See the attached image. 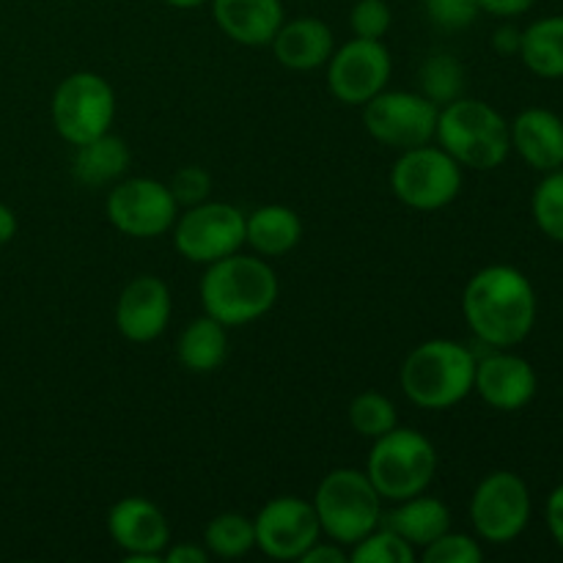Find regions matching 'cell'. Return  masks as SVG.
<instances>
[{
	"label": "cell",
	"instance_id": "6da1fadb",
	"mask_svg": "<svg viewBox=\"0 0 563 563\" xmlns=\"http://www.w3.org/2000/svg\"><path fill=\"white\" fill-rule=\"evenodd\" d=\"M537 289L522 269L489 264L467 280L462 313L471 333L489 350H515L537 324Z\"/></svg>",
	"mask_w": 563,
	"mask_h": 563
},
{
	"label": "cell",
	"instance_id": "7a4b0ae2",
	"mask_svg": "<svg viewBox=\"0 0 563 563\" xmlns=\"http://www.w3.org/2000/svg\"><path fill=\"white\" fill-rule=\"evenodd\" d=\"M278 300V275L262 256L240 251L207 264L201 278L203 311L225 328H245L273 311Z\"/></svg>",
	"mask_w": 563,
	"mask_h": 563
},
{
	"label": "cell",
	"instance_id": "3957f363",
	"mask_svg": "<svg viewBox=\"0 0 563 563\" xmlns=\"http://www.w3.org/2000/svg\"><path fill=\"white\" fill-rule=\"evenodd\" d=\"M476 361L473 350L451 339L423 341L401 363V390L421 410H451L473 394Z\"/></svg>",
	"mask_w": 563,
	"mask_h": 563
},
{
	"label": "cell",
	"instance_id": "277c9868",
	"mask_svg": "<svg viewBox=\"0 0 563 563\" xmlns=\"http://www.w3.org/2000/svg\"><path fill=\"white\" fill-rule=\"evenodd\" d=\"M434 141L462 168L473 170L500 168L511 152L509 121L493 104L467 97H460L440 108Z\"/></svg>",
	"mask_w": 563,
	"mask_h": 563
},
{
	"label": "cell",
	"instance_id": "5b68a950",
	"mask_svg": "<svg viewBox=\"0 0 563 563\" xmlns=\"http://www.w3.org/2000/svg\"><path fill=\"white\" fill-rule=\"evenodd\" d=\"M313 511L322 533L341 548H352L383 522V504L366 471L339 467L319 482L313 493Z\"/></svg>",
	"mask_w": 563,
	"mask_h": 563
},
{
	"label": "cell",
	"instance_id": "8992f818",
	"mask_svg": "<svg viewBox=\"0 0 563 563\" xmlns=\"http://www.w3.org/2000/svg\"><path fill=\"white\" fill-rule=\"evenodd\" d=\"M438 473V449L416 429H390L374 440L366 462V476L385 504L416 498L427 493Z\"/></svg>",
	"mask_w": 563,
	"mask_h": 563
},
{
	"label": "cell",
	"instance_id": "52a82bcc",
	"mask_svg": "<svg viewBox=\"0 0 563 563\" xmlns=\"http://www.w3.org/2000/svg\"><path fill=\"white\" fill-rule=\"evenodd\" d=\"M390 190L416 212H438L460 196L462 165L443 146L407 148L390 168Z\"/></svg>",
	"mask_w": 563,
	"mask_h": 563
},
{
	"label": "cell",
	"instance_id": "ba28073f",
	"mask_svg": "<svg viewBox=\"0 0 563 563\" xmlns=\"http://www.w3.org/2000/svg\"><path fill=\"white\" fill-rule=\"evenodd\" d=\"M49 115L55 132L71 146H80L110 132L115 119V93L97 71H75L55 88Z\"/></svg>",
	"mask_w": 563,
	"mask_h": 563
},
{
	"label": "cell",
	"instance_id": "9c48e42d",
	"mask_svg": "<svg viewBox=\"0 0 563 563\" xmlns=\"http://www.w3.org/2000/svg\"><path fill=\"white\" fill-rule=\"evenodd\" d=\"M438 115V104L412 91H379L363 104V124L368 135L396 152L432 143Z\"/></svg>",
	"mask_w": 563,
	"mask_h": 563
},
{
	"label": "cell",
	"instance_id": "30bf717a",
	"mask_svg": "<svg viewBox=\"0 0 563 563\" xmlns=\"http://www.w3.org/2000/svg\"><path fill=\"white\" fill-rule=\"evenodd\" d=\"M174 245L187 262L212 264L245 245V214L225 201L185 209L174 223Z\"/></svg>",
	"mask_w": 563,
	"mask_h": 563
},
{
	"label": "cell",
	"instance_id": "8fae6325",
	"mask_svg": "<svg viewBox=\"0 0 563 563\" xmlns=\"http://www.w3.org/2000/svg\"><path fill=\"white\" fill-rule=\"evenodd\" d=\"M531 489L517 473L495 471L478 482L471 498L473 531L482 542L509 544L531 522Z\"/></svg>",
	"mask_w": 563,
	"mask_h": 563
},
{
	"label": "cell",
	"instance_id": "7c38bea8",
	"mask_svg": "<svg viewBox=\"0 0 563 563\" xmlns=\"http://www.w3.org/2000/svg\"><path fill=\"white\" fill-rule=\"evenodd\" d=\"M104 212L110 225L132 240H157L168 234L179 218V207L168 185L146 176L115 181L104 201Z\"/></svg>",
	"mask_w": 563,
	"mask_h": 563
},
{
	"label": "cell",
	"instance_id": "4fadbf2b",
	"mask_svg": "<svg viewBox=\"0 0 563 563\" xmlns=\"http://www.w3.org/2000/svg\"><path fill=\"white\" fill-rule=\"evenodd\" d=\"M394 71L388 47L374 38H352L333 49L328 60V88L339 102L363 108L368 99L385 91Z\"/></svg>",
	"mask_w": 563,
	"mask_h": 563
},
{
	"label": "cell",
	"instance_id": "5bb4252c",
	"mask_svg": "<svg viewBox=\"0 0 563 563\" xmlns=\"http://www.w3.org/2000/svg\"><path fill=\"white\" fill-rule=\"evenodd\" d=\"M253 528H256V548L273 561H300V555L317 539H322V526L313 504L295 495H280L264 504L253 520Z\"/></svg>",
	"mask_w": 563,
	"mask_h": 563
},
{
	"label": "cell",
	"instance_id": "9a60e30c",
	"mask_svg": "<svg viewBox=\"0 0 563 563\" xmlns=\"http://www.w3.org/2000/svg\"><path fill=\"white\" fill-rule=\"evenodd\" d=\"M108 533L130 563H159L170 544V526L163 509L148 498H121L108 511Z\"/></svg>",
	"mask_w": 563,
	"mask_h": 563
},
{
	"label": "cell",
	"instance_id": "2e32d148",
	"mask_svg": "<svg viewBox=\"0 0 563 563\" xmlns=\"http://www.w3.org/2000/svg\"><path fill=\"white\" fill-rule=\"evenodd\" d=\"M539 379L531 363L511 350H493L476 361L473 390L493 410L517 412L528 407L537 396Z\"/></svg>",
	"mask_w": 563,
	"mask_h": 563
},
{
	"label": "cell",
	"instance_id": "e0dca14e",
	"mask_svg": "<svg viewBox=\"0 0 563 563\" xmlns=\"http://www.w3.org/2000/svg\"><path fill=\"white\" fill-rule=\"evenodd\" d=\"M170 322V289L157 275H137L121 289L115 302V328L132 344H148Z\"/></svg>",
	"mask_w": 563,
	"mask_h": 563
},
{
	"label": "cell",
	"instance_id": "ac0fdd59",
	"mask_svg": "<svg viewBox=\"0 0 563 563\" xmlns=\"http://www.w3.org/2000/svg\"><path fill=\"white\" fill-rule=\"evenodd\" d=\"M511 148L539 174L563 168V119L548 108H528L509 124Z\"/></svg>",
	"mask_w": 563,
	"mask_h": 563
},
{
	"label": "cell",
	"instance_id": "d6986e66",
	"mask_svg": "<svg viewBox=\"0 0 563 563\" xmlns=\"http://www.w3.org/2000/svg\"><path fill=\"white\" fill-rule=\"evenodd\" d=\"M220 31L245 47H264L284 25L280 0H209Z\"/></svg>",
	"mask_w": 563,
	"mask_h": 563
},
{
	"label": "cell",
	"instance_id": "ffe728a7",
	"mask_svg": "<svg viewBox=\"0 0 563 563\" xmlns=\"http://www.w3.org/2000/svg\"><path fill=\"white\" fill-rule=\"evenodd\" d=\"M269 47H273L278 64L286 69L311 71L319 66H328L335 49V38L330 25H324L317 16H297L291 22L284 20Z\"/></svg>",
	"mask_w": 563,
	"mask_h": 563
},
{
	"label": "cell",
	"instance_id": "44dd1931",
	"mask_svg": "<svg viewBox=\"0 0 563 563\" xmlns=\"http://www.w3.org/2000/svg\"><path fill=\"white\" fill-rule=\"evenodd\" d=\"M379 526L399 533L416 550H423L434 539L443 537L445 531H451V511L440 498L421 493L416 498L390 504V509L383 511V522Z\"/></svg>",
	"mask_w": 563,
	"mask_h": 563
},
{
	"label": "cell",
	"instance_id": "7402d4cb",
	"mask_svg": "<svg viewBox=\"0 0 563 563\" xmlns=\"http://www.w3.org/2000/svg\"><path fill=\"white\" fill-rule=\"evenodd\" d=\"M302 240V220L284 203H267L245 218V242L258 256L278 258L295 251Z\"/></svg>",
	"mask_w": 563,
	"mask_h": 563
},
{
	"label": "cell",
	"instance_id": "603a6c76",
	"mask_svg": "<svg viewBox=\"0 0 563 563\" xmlns=\"http://www.w3.org/2000/svg\"><path fill=\"white\" fill-rule=\"evenodd\" d=\"M130 146L124 137L104 132L93 141L75 146V159H71V174L86 187L115 185L130 168Z\"/></svg>",
	"mask_w": 563,
	"mask_h": 563
},
{
	"label": "cell",
	"instance_id": "cb8c5ba5",
	"mask_svg": "<svg viewBox=\"0 0 563 563\" xmlns=\"http://www.w3.org/2000/svg\"><path fill=\"white\" fill-rule=\"evenodd\" d=\"M179 363L192 374H212L229 357V328L209 313L192 319L176 341Z\"/></svg>",
	"mask_w": 563,
	"mask_h": 563
},
{
	"label": "cell",
	"instance_id": "d4e9b609",
	"mask_svg": "<svg viewBox=\"0 0 563 563\" xmlns=\"http://www.w3.org/2000/svg\"><path fill=\"white\" fill-rule=\"evenodd\" d=\"M520 58L528 71L544 80L563 77V14L542 16L522 31Z\"/></svg>",
	"mask_w": 563,
	"mask_h": 563
},
{
	"label": "cell",
	"instance_id": "484cf974",
	"mask_svg": "<svg viewBox=\"0 0 563 563\" xmlns=\"http://www.w3.org/2000/svg\"><path fill=\"white\" fill-rule=\"evenodd\" d=\"M203 548L209 550V555H218V559H242V555L256 548L253 520L245 515H236V511L218 515L203 528Z\"/></svg>",
	"mask_w": 563,
	"mask_h": 563
},
{
	"label": "cell",
	"instance_id": "4316f807",
	"mask_svg": "<svg viewBox=\"0 0 563 563\" xmlns=\"http://www.w3.org/2000/svg\"><path fill=\"white\" fill-rule=\"evenodd\" d=\"M465 66L451 53H432L421 66V93L438 108L465 97Z\"/></svg>",
	"mask_w": 563,
	"mask_h": 563
},
{
	"label": "cell",
	"instance_id": "83f0119b",
	"mask_svg": "<svg viewBox=\"0 0 563 563\" xmlns=\"http://www.w3.org/2000/svg\"><path fill=\"white\" fill-rule=\"evenodd\" d=\"M346 416H350L352 429L366 440H377L383 434H388L390 429L399 427L396 405L388 396L379 394V390H363V394H357L352 399Z\"/></svg>",
	"mask_w": 563,
	"mask_h": 563
},
{
	"label": "cell",
	"instance_id": "f1b7e54d",
	"mask_svg": "<svg viewBox=\"0 0 563 563\" xmlns=\"http://www.w3.org/2000/svg\"><path fill=\"white\" fill-rule=\"evenodd\" d=\"M531 212L537 220L539 231L548 240L563 245V170H550L539 181L531 198Z\"/></svg>",
	"mask_w": 563,
	"mask_h": 563
},
{
	"label": "cell",
	"instance_id": "f546056e",
	"mask_svg": "<svg viewBox=\"0 0 563 563\" xmlns=\"http://www.w3.org/2000/svg\"><path fill=\"white\" fill-rule=\"evenodd\" d=\"M416 555L418 550L412 544H407L399 533L385 526L374 528L368 537L352 544L350 550L352 563H412Z\"/></svg>",
	"mask_w": 563,
	"mask_h": 563
},
{
	"label": "cell",
	"instance_id": "4dcf8cb0",
	"mask_svg": "<svg viewBox=\"0 0 563 563\" xmlns=\"http://www.w3.org/2000/svg\"><path fill=\"white\" fill-rule=\"evenodd\" d=\"M482 559L484 550L478 539L454 531H445L443 537L421 550L423 563H482Z\"/></svg>",
	"mask_w": 563,
	"mask_h": 563
},
{
	"label": "cell",
	"instance_id": "1f68e13d",
	"mask_svg": "<svg viewBox=\"0 0 563 563\" xmlns=\"http://www.w3.org/2000/svg\"><path fill=\"white\" fill-rule=\"evenodd\" d=\"M168 190L174 196L176 207L190 209L196 203L209 201V190H212V176L209 170H203L201 165H185V168L176 170L168 181Z\"/></svg>",
	"mask_w": 563,
	"mask_h": 563
},
{
	"label": "cell",
	"instance_id": "d6a6232c",
	"mask_svg": "<svg viewBox=\"0 0 563 563\" xmlns=\"http://www.w3.org/2000/svg\"><path fill=\"white\" fill-rule=\"evenodd\" d=\"M423 11L443 31H465L482 14V5L478 0H423Z\"/></svg>",
	"mask_w": 563,
	"mask_h": 563
},
{
	"label": "cell",
	"instance_id": "836d02e7",
	"mask_svg": "<svg viewBox=\"0 0 563 563\" xmlns=\"http://www.w3.org/2000/svg\"><path fill=\"white\" fill-rule=\"evenodd\" d=\"M390 22H394V14H390V5L385 0H357L352 5L350 25L357 38L383 42L385 33L390 31Z\"/></svg>",
	"mask_w": 563,
	"mask_h": 563
},
{
	"label": "cell",
	"instance_id": "e575fe53",
	"mask_svg": "<svg viewBox=\"0 0 563 563\" xmlns=\"http://www.w3.org/2000/svg\"><path fill=\"white\" fill-rule=\"evenodd\" d=\"M346 561H350V550L341 548V544L333 542V539H330V542L317 539V542L300 555V563H346Z\"/></svg>",
	"mask_w": 563,
	"mask_h": 563
},
{
	"label": "cell",
	"instance_id": "d590c367",
	"mask_svg": "<svg viewBox=\"0 0 563 563\" xmlns=\"http://www.w3.org/2000/svg\"><path fill=\"white\" fill-rule=\"evenodd\" d=\"M484 14L498 16V20H515V16L528 14L537 5V0H478Z\"/></svg>",
	"mask_w": 563,
	"mask_h": 563
},
{
	"label": "cell",
	"instance_id": "8d00e7d4",
	"mask_svg": "<svg viewBox=\"0 0 563 563\" xmlns=\"http://www.w3.org/2000/svg\"><path fill=\"white\" fill-rule=\"evenodd\" d=\"M544 522H548V531L553 537V542L563 550V484L550 493L548 506H544Z\"/></svg>",
	"mask_w": 563,
	"mask_h": 563
},
{
	"label": "cell",
	"instance_id": "74e56055",
	"mask_svg": "<svg viewBox=\"0 0 563 563\" xmlns=\"http://www.w3.org/2000/svg\"><path fill=\"white\" fill-rule=\"evenodd\" d=\"M209 555L207 548H198V544L181 542V544H168L163 553L165 563H207Z\"/></svg>",
	"mask_w": 563,
	"mask_h": 563
},
{
	"label": "cell",
	"instance_id": "f35d334b",
	"mask_svg": "<svg viewBox=\"0 0 563 563\" xmlns=\"http://www.w3.org/2000/svg\"><path fill=\"white\" fill-rule=\"evenodd\" d=\"M522 44V31L511 22H504L500 27H495L493 33V49L500 55H520Z\"/></svg>",
	"mask_w": 563,
	"mask_h": 563
},
{
	"label": "cell",
	"instance_id": "ab89813d",
	"mask_svg": "<svg viewBox=\"0 0 563 563\" xmlns=\"http://www.w3.org/2000/svg\"><path fill=\"white\" fill-rule=\"evenodd\" d=\"M16 229H20V223H16L14 209L0 203V245H9L16 236Z\"/></svg>",
	"mask_w": 563,
	"mask_h": 563
},
{
	"label": "cell",
	"instance_id": "60d3db41",
	"mask_svg": "<svg viewBox=\"0 0 563 563\" xmlns=\"http://www.w3.org/2000/svg\"><path fill=\"white\" fill-rule=\"evenodd\" d=\"M168 5H174V9H198V5L209 3V0H165Z\"/></svg>",
	"mask_w": 563,
	"mask_h": 563
}]
</instances>
